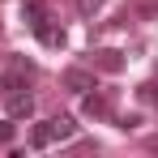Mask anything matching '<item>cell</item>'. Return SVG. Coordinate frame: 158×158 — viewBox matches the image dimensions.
<instances>
[{"mask_svg":"<svg viewBox=\"0 0 158 158\" xmlns=\"http://www.w3.org/2000/svg\"><path fill=\"white\" fill-rule=\"evenodd\" d=\"M22 17H26L30 26H39V22H43V17H52V13H47V4H43V0H26V4H22Z\"/></svg>","mask_w":158,"mask_h":158,"instance_id":"cell-8","label":"cell"},{"mask_svg":"<svg viewBox=\"0 0 158 158\" xmlns=\"http://www.w3.org/2000/svg\"><path fill=\"white\" fill-rule=\"evenodd\" d=\"M69 137H77L73 115H52V120H43V124L30 128V150H47L52 141H69Z\"/></svg>","mask_w":158,"mask_h":158,"instance_id":"cell-1","label":"cell"},{"mask_svg":"<svg viewBox=\"0 0 158 158\" xmlns=\"http://www.w3.org/2000/svg\"><path fill=\"white\" fill-rule=\"evenodd\" d=\"M115 124H120V128H137V124H141V115H120Z\"/></svg>","mask_w":158,"mask_h":158,"instance_id":"cell-13","label":"cell"},{"mask_svg":"<svg viewBox=\"0 0 158 158\" xmlns=\"http://www.w3.org/2000/svg\"><path fill=\"white\" fill-rule=\"evenodd\" d=\"M9 64H17V69H26V73H30V77H34V73H39V69H34V64H30V60H26V56H9Z\"/></svg>","mask_w":158,"mask_h":158,"instance_id":"cell-11","label":"cell"},{"mask_svg":"<svg viewBox=\"0 0 158 158\" xmlns=\"http://www.w3.org/2000/svg\"><path fill=\"white\" fill-rule=\"evenodd\" d=\"M103 4H107V0H77V13H81V17H94Z\"/></svg>","mask_w":158,"mask_h":158,"instance_id":"cell-10","label":"cell"},{"mask_svg":"<svg viewBox=\"0 0 158 158\" xmlns=\"http://www.w3.org/2000/svg\"><path fill=\"white\" fill-rule=\"evenodd\" d=\"M30 73L26 69H17V64H9L4 73H0V98H9V94H17V90H26Z\"/></svg>","mask_w":158,"mask_h":158,"instance_id":"cell-6","label":"cell"},{"mask_svg":"<svg viewBox=\"0 0 158 158\" xmlns=\"http://www.w3.org/2000/svg\"><path fill=\"white\" fill-rule=\"evenodd\" d=\"M4 107H9V120H30L34 115V94L30 90H17V94L4 98Z\"/></svg>","mask_w":158,"mask_h":158,"instance_id":"cell-5","label":"cell"},{"mask_svg":"<svg viewBox=\"0 0 158 158\" xmlns=\"http://www.w3.org/2000/svg\"><path fill=\"white\" fill-rule=\"evenodd\" d=\"M137 98H141L145 107H154V111H158V81H145V85H137Z\"/></svg>","mask_w":158,"mask_h":158,"instance_id":"cell-9","label":"cell"},{"mask_svg":"<svg viewBox=\"0 0 158 158\" xmlns=\"http://www.w3.org/2000/svg\"><path fill=\"white\" fill-rule=\"evenodd\" d=\"M64 85H69L73 94H90V90H94V73H90V69H64Z\"/></svg>","mask_w":158,"mask_h":158,"instance_id":"cell-7","label":"cell"},{"mask_svg":"<svg viewBox=\"0 0 158 158\" xmlns=\"http://www.w3.org/2000/svg\"><path fill=\"white\" fill-rule=\"evenodd\" d=\"M30 30H34V39H39L43 47H64V43H69V34H64V26H60L56 17H43L39 26H30Z\"/></svg>","mask_w":158,"mask_h":158,"instance_id":"cell-2","label":"cell"},{"mask_svg":"<svg viewBox=\"0 0 158 158\" xmlns=\"http://www.w3.org/2000/svg\"><path fill=\"white\" fill-rule=\"evenodd\" d=\"M81 111L94 120H111V94H98V85H94L90 94H81Z\"/></svg>","mask_w":158,"mask_h":158,"instance_id":"cell-3","label":"cell"},{"mask_svg":"<svg viewBox=\"0 0 158 158\" xmlns=\"http://www.w3.org/2000/svg\"><path fill=\"white\" fill-rule=\"evenodd\" d=\"M90 64H94L98 73H120V69H124V52H115V47H98V52H90Z\"/></svg>","mask_w":158,"mask_h":158,"instance_id":"cell-4","label":"cell"},{"mask_svg":"<svg viewBox=\"0 0 158 158\" xmlns=\"http://www.w3.org/2000/svg\"><path fill=\"white\" fill-rule=\"evenodd\" d=\"M13 132H17V128H13V124L4 120V124H0V145H9V141H13Z\"/></svg>","mask_w":158,"mask_h":158,"instance_id":"cell-12","label":"cell"}]
</instances>
